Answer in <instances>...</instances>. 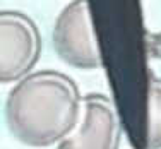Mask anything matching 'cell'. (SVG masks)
I'll return each mask as SVG.
<instances>
[{"instance_id": "cell-1", "label": "cell", "mask_w": 161, "mask_h": 149, "mask_svg": "<svg viewBox=\"0 0 161 149\" xmlns=\"http://www.w3.org/2000/svg\"><path fill=\"white\" fill-rule=\"evenodd\" d=\"M82 96L67 74L40 70L16 82L5 99V124L19 142L31 147L60 144L75 127Z\"/></svg>"}, {"instance_id": "cell-2", "label": "cell", "mask_w": 161, "mask_h": 149, "mask_svg": "<svg viewBox=\"0 0 161 149\" xmlns=\"http://www.w3.org/2000/svg\"><path fill=\"white\" fill-rule=\"evenodd\" d=\"M52 43L60 60L80 70L103 63L87 0H72L60 10L52 31Z\"/></svg>"}, {"instance_id": "cell-3", "label": "cell", "mask_w": 161, "mask_h": 149, "mask_svg": "<svg viewBox=\"0 0 161 149\" xmlns=\"http://www.w3.org/2000/svg\"><path fill=\"white\" fill-rule=\"evenodd\" d=\"M41 55L36 22L21 10L0 12V81L19 82L31 74Z\"/></svg>"}, {"instance_id": "cell-4", "label": "cell", "mask_w": 161, "mask_h": 149, "mask_svg": "<svg viewBox=\"0 0 161 149\" xmlns=\"http://www.w3.org/2000/svg\"><path fill=\"white\" fill-rule=\"evenodd\" d=\"M122 122L113 101L101 93L82 96L80 117L57 149H118Z\"/></svg>"}, {"instance_id": "cell-5", "label": "cell", "mask_w": 161, "mask_h": 149, "mask_svg": "<svg viewBox=\"0 0 161 149\" xmlns=\"http://www.w3.org/2000/svg\"><path fill=\"white\" fill-rule=\"evenodd\" d=\"M147 149H161V77H151L147 94Z\"/></svg>"}]
</instances>
